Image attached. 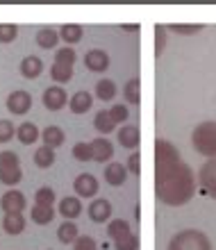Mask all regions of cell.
<instances>
[{"label":"cell","mask_w":216,"mask_h":250,"mask_svg":"<svg viewBox=\"0 0 216 250\" xmlns=\"http://www.w3.org/2000/svg\"><path fill=\"white\" fill-rule=\"evenodd\" d=\"M30 216H32V221L37 225H48V223H53L55 209L53 207H46V205H34L32 211H30Z\"/></svg>","instance_id":"obj_23"},{"label":"cell","mask_w":216,"mask_h":250,"mask_svg":"<svg viewBox=\"0 0 216 250\" xmlns=\"http://www.w3.org/2000/svg\"><path fill=\"white\" fill-rule=\"evenodd\" d=\"M50 78L55 82H68L73 78V66H66V64H53L50 68Z\"/></svg>","instance_id":"obj_29"},{"label":"cell","mask_w":216,"mask_h":250,"mask_svg":"<svg viewBox=\"0 0 216 250\" xmlns=\"http://www.w3.org/2000/svg\"><path fill=\"white\" fill-rule=\"evenodd\" d=\"M86 211H89V218L93 223H105V221L111 218V203L105 200V198H96Z\"/></svg>","instance_id":"obj_10"},{"label":"cell","mask_w":216,"mask_h":250,"mask_svg":"<svg viewBox=\"0 0 216 250\" xmlns=\"http://www.w3.org/2000/svg\"><path fill=\"white\" fill-rule=\"evenodd\" d=\"M57 41H59V32H55L53 27H41L39 32H37V43H39V48H43V50L57 48Z\"/></svg>","instance_id":"obj_22"},{"label":"cell","mask_w":216,"mask_h":250,"mask_svg":"<svg viewBox=\"0 0 216 250\" xmlns=\"http://www.w3.org/2000/svg\"><path fill=\"white\" fill-rule=\"evenodd\" d=\"M12 137H14V123H12V121L0 119V144L12 141Z\"/></svg>","instance_id":"obj_38"},{"label":"cell","mask_w":216,"mask_h":250,"mask_svg":"<svg viewBox=\"0 0 216 250\" xmlns=\"http://www.w3.org/2000/svg\"><path fill=\"white\" fill-rule=\"evenodd\" d=\"M23 180V171L19 164V155L12 150H2L0 152V182L2 185H19Z\"/></svg>","instance_id":"obj_4"},{"label":"cell","mask_w":216,"mask_h":250,"mask_svg":"<svg viewBox=\"0 0 216 250\" xmlns=\"http://www.w3.org/2000/svg\"><path fill=\"white\" fill-rule=\"evenodd\" d=\"M93 105V98H91V93L89 91H78V93H73L71 100H68V107H71V112L73 114H85L89 112Z\"/></svg>","instance_id":"obj_16"},{"label":"cell","mask_w":216,"mask_h":250,"mask_svg":"<svg viewBox=\"0 0 216 250\" xmlns=\"http://www.w3.org/2000/svg\"><path fill=\"white\" fill-rule=\"evenodd\" d=\"M191 144L203 157L216 159V121H203L194 127Z\"/></svg>","instance_id":"obj_2"},{"label":"cell","mask_w":216,"mask_h":250,"mask_svg":"<svg viewBox=\"0 0 216 250\" xmlns=\"http://www.w3.org/2000/svg\"><path fill=\"white\" fill-rule=\"evenodd\" d=\"M73 189H75L78 198H93L98 193V180L93 178L91 173H80L73 182Z\"/></svg>","instance_id":"obj_7"},{"label":"cell","mask_w":216,"mask_h":250,"mask_svg":"<svg viewBox=\"0 0 216 250\" xmlns=\"http://www.w3.org/2000/svg\"><path fill=\"white\" fill-rule=\"evenodd\" d=\"M114 248H116V250H137L139 248L137 234H134V232H130V234H125V237L116 239V241H114Z\"/></svg>","instance_id":"obj_33"},{"label":"cell","mask_w":216,"mask_h":250,"mask_svg":"<svg viewBox=\"0 0 216 250\" xmlns=\"http://www.w3.org/2000/svg\"><path fill=\"white\" fill-rule=\"evenodd\" d=\"M55 64H66L73 66L75 64V48H57L55 50Z\"/></svg>","instance_id":"obj_31"},{"label":"cell","mask_w":216,"mask_h":250,"mask_svg":"<svg viewBox=\"0 0 216 250\" xmlns=\"http://www.w3.org/2000/svg\"><path fill=\"white\" fill-rule=\"evenodd\" d=\"M166 250H212L210 237L200 230H180L173 234Z\"/></svg>","instance_id":"obj_3"},{"label":"cell","mask_w":216,"mask_h":250,"mask_svg":"<svg viewBox=\"0 0 216 250\" xmlns=\"http://www.w3.org/2000/svg\"><path fill=\"white\" fill-rule=\"evenodd\" d=\"M93 125H96V130L100 132V134H109V132H114V127H116V123H114V119L109 116V109H103V112L96 114V119H93Z\"/></svg>","instance_id":"obj_25"},{"label":"cell","mask_w":216,"mask_h":250,"mask_svg":"<svg viewBox=\"0 0 216 250\" xmlns=\"http://www.w3.org/2000/svg\"><path fill=\"white\" fill-rule=\"evenodd\" d=\"M0 207L5 209V214H9V211H23L25 209V196L16 189L7 191L5 196L0 198Z\"/></svg>","instance_id":"obj_11"},{"label":"cell","mask_w":216,"mask_h":250,"mask_svg":"<svg viewBox=\"0 0 216 250\" xmlns=\"http://www.w3.org/2000/svg\"><path fill=\"white\" fill-rule=\"evenodd\" d=\"M41 71H43V62H41L39 57H34V55H30V57H25V60L21 62V73H23V78L34 80L41 75Z\"/></svg>","instance_id":"obj_19"},{"label":"cell","mask_w":216,"mask_h":250,"mask_svg":"<svg viewBox=\"0 0 216 250\" xmlns=\"http://www.w3.org/2000/svg\"><path fill=\"white\" fill-rule=\"evenodd\" d=\"M128 180V166H123L121 162H111L105 168V182L111 187H121Z\"/></svg>","instance_id":"obj_12"},{"label":"cell","mask_w":216,"mask_h":250,"mask_svg":"<svg viewBox=\"0 0 216 250\" xmlns=\"http://www.w3.org/2000/svg\"><path fill=\"white\" fill-rule=\"evenodd\" d=\"M2 228H5L7 234L16 237V234H21L23 228H25V218H23L21 211H9V214H5V218H2Z\"/></svg>","instance_id":"obj_17"},{"label":"cell","mask_w":216,"mask_h":250,"mask_svg":"<svg viewBox=\"0 0 216 250\" xmlns=\"http://www.w3.org/2000/svg\"><path fill=\"white\" fill-rule=\"evenodd\" d=\"M130 225H128V221H123V218H116V221H109V225H107V234H109L111 241H116V239L125 237V234H130Z\"/></svg>","instance_id":"obj_26"},{"label":"cell","mask_w":216,"mask_h":250,"mask_svg":"<svg viewBox=\"0 0 216 250\" xmlns=\"http://www.w3.org/2000/svg\"><path fill=\"white\" fill-rule=\"evenodd\" d=\"M128 171H132L134 175H139V155L137 152H132L130 159H128Z\"/></svg>","instance_id":"obj_41"},{"label":"cell","mask_w":216,"mask_h":250,"mask_svg":"<svg viewBox=\"0 0 216 250\" xmlns=\"http://www.w3.org/2000/svg\"><path fill=\"white\" fill-rule=\"evenodd\" d=\"M169 30H173L175 34H198L203 30V25H196V23H191V25H184V23H173L169 25Z\"/></svg>","instance_id":"obj_37"},{"label":"cell","mask_w":216,"mask_h":250,"mask_svg":"<svg viewBox=\"0 0 216 250\" xmlns=\"http://www.w3.org/2000/svg\"><path fill=\"white\" fill-rule=\"evenodd\" d=\"M19 37V27L12 23H0V43H9Z\"/></svg>","instance_id":"obj_35"},{"label":"cell","mask_w":216,"mask_h":250,"mask_svg":"<svg viewBox=\"0 0 216 250\" xmlns=\"http://www.w3.org/2000/svg\"><path fill=\"white\" fill-rule=\"evenodd\" d=\"M198 187H200V193L216 200V159H207L200 166V171H198Z\"/></svg>","instance_id":"obj_5"},{"label":"cell","mask_w":216,"mask_h":250,"mask_svg":"<svg viewBox=\"0 0 216 250\" xmlns=\"http://www.w3.org/2000/svg\"><path fill=\"white\" fill-rule=\"evenodd\" d=\"M41 139H43V146H48V148H59V146L64 144V130L62 127H57V125H48L46 130L41 132Z\"/></svg>","instance_id":"obj_20"},{"label":"cell","mask_w":216,"mask_h":250,"mask_svg":"<svg viewBox=\"0 0 216 250\" xmlns=\"http://www.w3.org/2000/svg\"><path fill=\"white\" fill-rule=\"evenodd\" d=\"M85 66L93 73L107 71V68H109V55H107L105 50H100V48H93V50H89V53L85 55Z\"/></svg>","instance_id":"obj_9"},{"label":"cell","mask_w":216,"mask_h":250,"mask_svg":"<svg viewBox=\"0 0 216 250\" xmlns=\"http://www.w3.org/2000/svg\"><path fill=\"white\" fill-rule=\"evenodd\" d=\"M55 203V191L50 187H41L37 193H34V205H46V207H53Z\"/></svg>","instance_id":"obj_32"},{"label":"cell","mask_w":216,"mask_h":250,"mask_svg":"<svg viewBox=\"0 0 216 250\" xmlns=\"http://www.w3.org/2000/svg\"><path fill=\"white\" fill-rule=\"evenodd\" d=\"M82 34H85V30H82V25H78V23H66V25L59 27V39H64L66 46L78 43V41L82 39Z\"/></svg>","instance_id":"obj_21"},{"label":"cell","mask_w":216,"mask_h":250,"mask_svg":"<svg viewBox=\"0 0 216 250\" xmlns=\"http://www.w3.org/2000/svg\"><path fill=\"white\" fill-rule=\"evenodd\" d=\"M139 80L134 78V80H130V82H128V84L123 86V96H125V100H128V103H130V105H139Z\"/></svg>","instance_id":"obj_30"},{"label":"cell","mask_w":216,"mask_h":250,"mask_svg":"<svg viewBox=\"0 0 216 250\" xmlns=\"http://www.w3.org/2000/svg\"><path fill=\"white\" fill-rule=\"evenodd\" d=\"M155 193L169 207L187 205L196 193V175L171 141H155Z\"/></svg>","instance_id":"obj_1"},{"label":"cell","mask_w":216,"mask_h":250,"mask_svg":"<svg viewBox=\"0 0 216 250\" xmlns=\"http://www.w3.org/2000/svg\"><path fill=\"white\" fill-rule=\"evenodd\" d=\"M116 139H118V144L123 146V148L134 150V148L139 146V141H141V137H139V127L137 125H123V127L118 130Z\"/></svg>","instance_id":"obj_13"},{"label":"cell","mask_w":216,"mask_h":250,"mask_svg":"<svg viewBox=\"0 0 216 250\" xmlns=\"http://www.w3.org/2000/svg\"><path fill=\"white\" fill-rule=\"evenodd\" d=\"M66 103H68V96H66V91L62 86H48L46 91H43V105L50 112H59Z\"/></svg>","instance_id":"obj_8"},{"label":"cell","mask_w":216,"mask_h":250,"mask_svg":"<svg viewBox=\"0 0 216 250\" xmlns=\"http://www.w3.org/2000/svg\"><path fill=\"white\" fill-rule=\"evenodd\" d=\"M109 116L114 119V123H123V121H128V116H130V112H128V107L125 105H114L109 109Z\"/></svg>","instance_id":"obj_39"},{"label":"cell","mask_w":216,"mask_h":250,"mask_svg":"<svg viewBox=\"0 0 216 250\" xmlns=\"http://www.w3.org/2000/svg\"><path fill=\"white\" fill-rule=\"evenodd\" d=\"M91 152H93V162L105 164L107 159L114 157V146L107 139H93L91 141Z\"/></svg>","instance_id":"obj_14"},{"label":"cell","mask_w":216,"mask_h":250,"mask_svg":"<svg viewBox=\"0 0 216 250\" xmlns=\"http://www.w3.org/2000/svg\"><path fill=\"white\" fill-rule=\"evenodd\" d=\"M71 152H73V157L78 159V162H89V159H93L91 144H75Z\"/></svg>","instance_id":"obj_34"},{"label":"cell","mask_w":216,"mask_h":250,"mask_svg":"<svg viewBox=\"0 0 216 250\" xmlns=\"http://www.w3.org/2000/svg\"><path fill=\"white\" fill-rule=\"evenodd\" d=\"M34 164L39 168H50L55 164V150L48 148V146H41L39 150L34 152Z\"/></svg>","instance_id":"obj_27"},{"label":"cell","mask_w":216,"mask_h":250,"mask_svg":"<svg viewBox=\"0 0 216 250\" xmlns=\"http://www.w3.org/2000/svg\"><path fill=\"white\" fill-rule=\"evenodd\" d=\"M7 109L14 114V116H23L32 109V96L27 91H14L9 93L7 98Z\"/></svg>","instance_id":"obj_6"},{"label":"cell","mask_w":216,"mask_h":250,"mask_svg":"<svg viewBox=\"0 0 216 250\" xmlns=\"http://www.w3.org/2000/svg\"><path fill=\"white\" fill-rule=\"evenodd\" d=\"M73 250H98V244H96V239L91 237H78V241L73 244Z\"/></svg>","instance_id":"obj_40"},{"label":"cell","mask_w":216,"mask_h":250,"mask_svg":"<svg viewBox=\"0 0 216 250\" xmlns=\"http://www.w3.org/2000/svg\"><path fill=\"white\" fill-rule=\"evenodd\" d=\"M57 237L62 244H75L80 237V232H78V225L71 223V221H64V223L59 225V230H57Z\"/></svg>","instance_id":"obj_24"},{"label":"cell","mask_w":216,"mask_h":250,"mask_svg":"<svg viewBox=\"0 0 216 250\" xmlns=\"http://www.w3.org/2000/svg\"><path fill=\"white\" fill-rule=\"evenodd\" d=\"M96 96L103 103H107V100H111L116 96V84L111 80H100V82H96Z\"/></svg>","instance_id":"obj_28"},{"label":"cell","mask_w":216,"mask_h":250,"mask_svg":"<svg viewBox=\"0 0 216 250\" xmlns=\"http://www.w3.org/2000/svg\"><path fill=\"white\" fill-rule=\"evenodd\" d=\"M166 30H169V27L155 25V55H157V57L164 53V48H166Z\"/></svg>","instance_id":"obj_36"},{"label":"cell","mask_w":216,"mask_h":250,"mask_svg":"<svg viewBox=\"0 0 216 250\" xmlns=\"http://www.w3.org/2000/svg\"><path fill=\"white\" fill-rule=\"evenodd\" d=\"M16 137H19V141L23 146H32L34 141L41 139V132L34 123H21L19 127H16Z\"/></svg>","instance_id":"obj_18"},{"label":"cell","mask_w":216,"mask_h":250,"mask_svg":"<svg viewBox=\"0 0 216 250\" xmlns=\"http://www.w3.org/2000/svg\"><path fill=\"white\" fill-rule=\"evenodd\" d=\"M59 214L66 218V221H73L82 214V203H80L78 196H68L59 203Z\"/></svg>","instance_id":"obj_15"}]
</instances>
